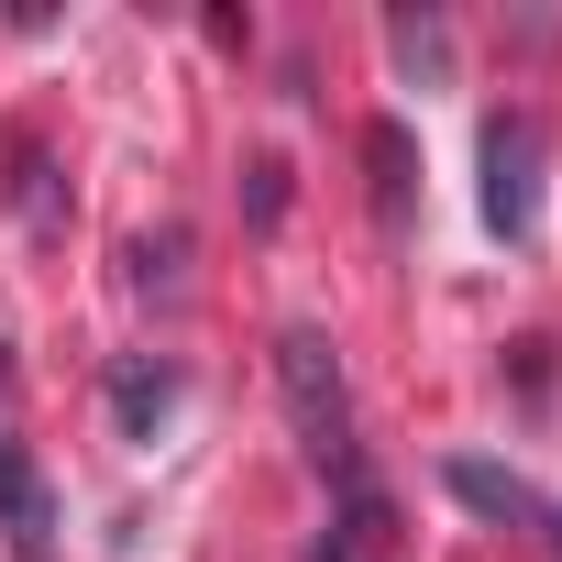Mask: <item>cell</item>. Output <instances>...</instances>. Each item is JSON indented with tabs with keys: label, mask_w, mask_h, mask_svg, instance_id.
<instances>
[{
	"label": "cell",
	"mask_w": 562,
	"mask_h": 562,
	"mask_svg": "<svg viewBox=\"0 0 562 562\" xmlns=\"http://www.w3.org/2000/svg\"><path fill=\"white\" fill-rule=\"evenodd\" d=\"M243 177H254V221H276V199H288V166H276V155H254Z\"/></svg>",
	"instance_id": "obj_9"
},
{
	"label": "cell",
	"mask_w": 562,
	"mask_h": 562,
	"mask_svg": "<svg viewBox=\"0 0 562 562\" xmlns=\"http://www.w3.org/2000/svg\"><path fill=\"white\" fill-rule=\"evenodd\" d=\"M386 45H397V67H408V78H441V67H452L441 12H397V23H386Z\"/></svg>",
	"instance_id": "obj_7"
},
{
	"label": "cell",
	"mask_w": 562,
	"mask_h": 562,
	"mask_svg": "<svg viewBox=\"0 0 562 562\" xmlns=\"http://www.w3.org/2000/svg\"><path fill=\"white\" fill-rule=\"evenodd\" d=\"M0 540L23 562H56V496H45V463L23 441H0Z\"/></svg>",
	"instance_id": "obj_4"
},
{
	"label": "cell",
	"mask_w": 562,
	"mask_h": 562,
	"mask_svg": "<svg viewBox=\"0 0 562 562\" xmlns=\"http://www.w3.org/2000/svg\"><path fill=\"white\" fill-rule=\"evenodd\" d=\"M177 254H188L177 232H155V243H133V288H144V299H155V288L177 299Z\"/></svg>",
	"instance_id": "obj_8"
},
{
	"label": "cell",
	"mask_w": 562,
	"mask_h": 562,
	"mask_svg": "<svg viewBox=\"0 0 562 562\" xmlns=\"http://www.w3.org/2000/svg\"><path fill=\"white\" fill-rule=\"evenodd\" d=\"M166 408H177V364H122V375H111V419H122L133 441H144Z\"/></svg>",
	"instance_id": "obj_6"
},
{
	"label": "cell",
	"mask_w": 562,
	"mask_h": 562,
	"mask_svg": "<svg viewBox=\"0 0 562 562\" xmlns=\"http://www.w3.org/2000/svg\"><path fill=\"white\" fill-rule=\"evenodd\" d=\"M276 386H288L299 452L331 474V496H342V507H353V496H375V474H364V441H353V386H342V353H331V331H310V321H288V331H276Z\"/></svg>",
	"instance_id": "obj_1"
},
{
	"label": "cell",
	"mask_w": 562,
	"mask_h": 562,
	"mask_svg": "<svg viewBox=\"0 0 562 562\" xmlns=\"http://www.w3.org/2000/svg\"><path fill=\"white\" fill-rule=\"evenodd\" d=\"M485 221H496L507 243L540 232V122H529V111H496V122H485Z\"/></svg>",
	"instance_id": "obj_2"
},
{
	"label": "cell",
	"mask_w": 562,
	"mask_h": 562,
	"mask_svg": "<svg viewBox=\"0 0 562 562\" xmlns=\"http://www.w3.org/2000/svg\"><path fill=\"white\" fill-rule=\"evenodd\" d=\"M310 562H353V551H342V529H331V540H310Z\"/></svg>",
	"instance_id": "obj_10"
},
{
	"label": "cell",
	"mask_w": 562,
	"mask_h": 562,
	"mask_svg": "<svg viewBox=\"0 0 562 562\" xmlns=\"http://www.w3.org/2000/svg\"><path fill=\"white\" fill-rule=\"evenodd\" d=\"M441 485H452V496H463L474 518H496V529H529V540L551 529V496H540L529 474H507V463H485V452H452V463H441Z\"/></svg>",
	"instance_id": "obj_3"
},
{
	"label": "cell",
	"mask_w": 562,
	"mask_h": 562,
	"mask_svg": "<svg viewBox=\"0 0 562 562\" xmlns=\"http://www.w3.org/2000/svg\"><path fill=\"white\" fill-rule=\"evenodd\" d=\"M364 166H375V221H386V232H408V188H419L408 122H364Z\"/></svg>",
	"instance_id": "obj_5"
}]
</instances>
